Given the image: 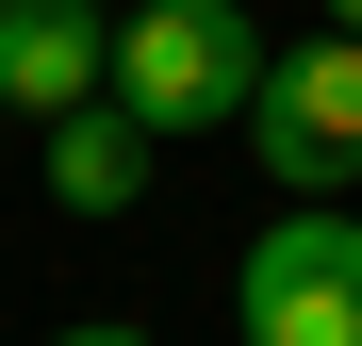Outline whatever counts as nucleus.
I'll return each instance as SVG.
<instances>
[{
	"mask_svg": "<svg viewBox=\"0 0 362 346\" xmlns=\"http://www.w3.org/2000/svg\"><path fill=\"white\" fill-rule=\"evenodd\" d=\"M115 115H132L148 149H198V132H247L264 99V17L247 0H148V17H115Z\"/></svg>",
	"mask_w": 362,
	"mask_h": 346,
	"instance_id": "1",
	"label": "nucleus"
},
{
	"mask_svg": "<svg viewBox=\"0 0 362 346\" xmlns=\"http://www.w3.org/2000/svg\"><path fill=\"white\" fill-rule=\"evenodd\" d=\"M230 330L247 346H362V214L346 198H280L230 264Z\"/></svg>",
	"mask_w": 362,
	"mask_h": 346,
	"instance_id": "2",
	"label": "nucleus"
},
{
	"mask_svg": "<svg viewBox=\"0 0 362 346\" xmlns=\"http://www.w3.org/2000/svg\"><path fill=\"white\" fill-rule=\"evenodd\" d=\"M247 149H264V182H296V198L362 182V33H313V50H264Z\"/></svg>",
	"mask_w": 362,
	"mask_h": 346,
	"instance_id": "3",
	"label": "nucleus"
},
{
	"mask_svg": "<svg viewBox=\"0 0 362 346\" xmlns=\"http://www.w3.org/2000/svg\"><path fill=\"white\" fill-rule=\"evenodd\" d=\"M99 83H115V17L99 0H0V115L49 132V115H83Z\"/></svg>",
	"mask_w": 362,
	"mask_h": 346,
	"instance_id": "4",
	"label": "nucleus"
},
{
	"mask_svg": "<svg viewBox=\"0 0 362 346\" xmlns=\"http://www.w3.org/2000/svg\"><path fill=\"white\" fill-rule=\"evenodd\" d=\"M148 165H165V149H148L115 99L49 115V198H66V214H132V198H148Z\"/></svg>",
	"mask_w": 362,
	"mask_h": 346,
	"instance_id": "5",
	"label": "nucleus"
},
{
	"mask_svg": "<svg viewBox=\"0 0 362 346\" xmlns=\"http://www.w3.org/2000/svg\"><path fill=\"white\" fill-rule=\"evenodd\" d=\"M49 346H148V330H115V313H83V330H49Z\"/></svg>",
	"mask_w": 362,
	"mask_h": 346,
	"instance_id": "6",
	"label": "nucleus"
},
{
	"mask_svg": "<svg viewBox=\"0 0 362 346\" xmlns=\"http://www.w3.org/2000/svg\"><path fill=\"white\" fill-rule=\"evenodd\" d=\"M313 17H329V33H362V0H313Z\"/></svg>",
	"mask_w": 362,
	"mask_h": 346,
	"instance_id": "7",
	"label": "nucleus"
}]
</instances>
